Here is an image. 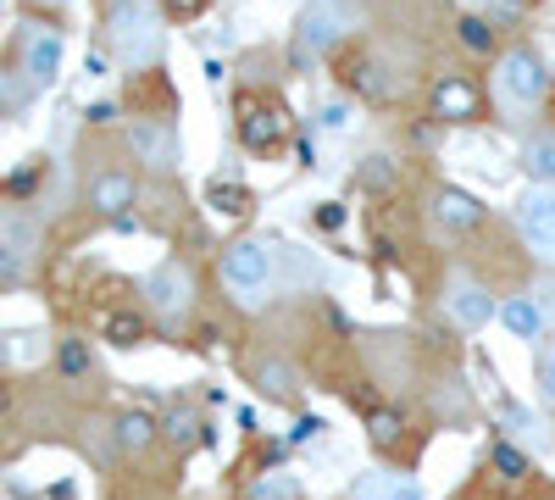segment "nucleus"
<instances>
[{
	"instance_id": "1",
	"label": "nucleus",
	"mask_w": 555,
	"mask_h": 500,
	"mask_svg": "<svg viewBox=\"0 0 555 500\" xmlns=\"http://www.w3.org/2000/svg\"><path fill=\"white\" fill-rule=\"evenodd\" d=\"M106 39H112V56L122 67H156V56H162V17H156V7L151 0H112Z\"/></svg>"
},
{
	"instance_id": "2",
	"label": "nucleus",
	"mask_w": 555,
	"mask_h": 500,
	"mask_svg": "<svg viewBox=\"0 0 555 500\" xmlns=\"http://www.w3.org/2000/svg\"><path fill=\"white\" fill-rule=\"evenodd\" d=\"M350 28H361V7L356 0H311L295 23V51L300 62H317L328 44H339Z\"/></svg>"
},
{
	"instance_id": "3",
	"label": "nucleus",
	"mask_w": 555,
	"mask_h": 500,
	"mask_svg": "<svg viewBox=\"0 0 555 500\" xmlns=\"http://www.w3.org/2000/svg\"><path fill=\"white\" fill-rule=\"evenodd\" d=\"M217 272H222V284L234 290L245 306H261L267 300V284H272V256H267L261 240H234V245L222 251Z\"/></svg>"
},
{
	"instance_id": "4",
	"label": "nucleus",
	"mask_w": 555,
	"mask_h": 500,
	"mask_svg": "<svg viewBox=\"0 0 555 500\" xmlns=\"http://www.w3.org/2000/svg\"><path fill=\"white\" fill-rule=\"evenodd\" d=\"M190 306H195V279H190L183 261H162V267L145 272V311L156 317V323L178 329L183 317H190Z\"/></svg>"
},
{
	"instance_id": "5",
	"label": "nucleus",
	"mask_w": 555,
	"mask_h": 500,
	"mask_svg": "<svg viewBox=\"0 0 555 500\" xmlns=\"http://www.w3.org/2000/svg\"><path fill=\"white\" fill-rule=\"evenodd\" d=\"M128 151L151 172H172L178 167V133H172L167 117H133L128 123Z\"/></svg>"
},
{
	"instance_id": "6",
	"label": "nucleus",
	"mask_w": 555,
	"mask_h": 500,
	"mask_svg": "<svg viewBox=\"0 0 555 500\" xmlns=\"http://www.w3.org/2000/svg\"><path fill=\"white\" fill-rule=\"evenodd\" d=\"M500 89L512 101H522V106H539L550 95V73H544V62L533 51H505L500 56Z\"/></svg>"
},
{
	"instance_id": "7",
	"label": "nucleus",
	"mask_w": 555,
	"mask_h": 500,
	"mask_svg": "<svg viewBox=\"0 0 555 500\" xmlns=\"http://www.w3.org/2000/svg\"><path fill=\"white\" fill-rule=\"evenodd\" d=\"M28 261H34V229L23 217L0 211V290H17L28 279Z\"/></svg>"
},
{
	"instance_id": "8",
	"label": "nucleus",
	"mask_w": 555,
	"mask_h": 500,
	"mask_svg": "<svg viewBox=\"0 0 555 500\" xmlns=\"http://www.w3.org/2000/svg\"><path fill=\"white\" fill-rule=\"evenodd\" d=\"M83 201L95 206L101 217H128V206L139 201V178L122 172V167H95V172H89Z\"/></svg>"
},
{
	"instance_id": "9",
	"label": "nucleus",
	"mask_w": 555,
	"mask_h": 500,
	"mask_svg": "<svg viewBox=\"0 0 555 500\" xmlns=\"http://www.w3.org/2000/svg\"><path fill=\"white\" fill-rule=\"evenodd\" d=\"M434 117L439 123H473L478 112H483V95H478V84L467 78V73H444L439 84H434Z\"/></svg>"
},
{
	"instance_id": "10",
	"label": "nucleus",
	"mask_w": 555,
	"mask_h": 500,
	"mask_svg": "<svg viewBox=\"0 0 555 500\" xmlns=\"http://www.w3.org/2000/svg\"><path fill=\"white\" fill-rule=\"evenodd\" d=\"M284 133H289L284 106H267V101H245L240 106V145L245 151H272Z\"/></svg>"
},
{
	"instance_id": "11",
	"label": "nucleus",
	"mask_w": 555,
	"mask_h": 500,
	"mask_svg": "<svg viewBox=\"0 0 555 500\" xmlns=\"http://www.w3.org/2000/svg\"><path fill=\"white\" fill-rule=\"evenodd\" d=\"M56 73H62V34H56V28H34V34L23 39V78H28L34 89H51Z\"/></svg>"
},
{
	"instance_id": "12",
	"label": "nucleus",
	"mask_w": 555,
	"mask_h": 500,
	"mask_svg": "<svg viewBox=\"0 0 555 500\" xmlns=\"http://www.w3.org/2000/svg\"><path fill=\"white\" fill-rule=\"evenodd\" d=\"M522 240L539 251V256H555V190L533 184V195L522 201Z\"/></svg>"
},
{
	"instance_id": "13",
	"label": "nucleus",
	"mask_w": 555,
	"mask_h": 500,
	"mask_svg": "<svg viewBox=\"0 0 555 500\" xmlns=\"http://www.w3.org/2000/svg\"><path fill=\"white\" fill-rule=\"evenodd\" d=\"M450 317H455V329H483L489 317H494V295L478 284V279H450V295H444Z\"/></svg>"
},
{
	"instance_id": "14",
	"label": "nucleus",
	"mask_w": 555,
	"mask_h": 500,
	"mask_svg": "<svg viewBox=\"0 0 555 500\" xmlns=\"http://www.w3.org/2000/svg\"><path fill=\"white\" fill-rule=\"evenodd\" d=\"M350 84H356V95H366L373 106H389L400 95V78H389V62L384 56H361L350 67Z\"/></svg>"
},
{
	"instance_id": "15",
	"label": "nucleus",
	"mask_w": 555,
	"mask_h": 500,
	"mask_svg": "<svg viewBox=\"0 0 555 500\" xmlns=\"http://www.w3.org/2000/svg\"><path fill=\"white\" fill-rule=\"evenodd\" d=\"M434 217L444 222V229H455V234H467V229H478V222H483V201L450 184V190H439V201H434Z\"/></svg>"
},
{
	"instance_id": "16",
	"label": "nucleus",
	"mask_w": 555,
	"mask_h": 500,
	"mask_svg": "<svg viewBox=\"0 0 555 500\" xmlns=\"http://www.w3.org/2000/svg\"><path fill=\"white\" fill-rule=\"evenodd\" d=\"M156 439H162V423L151 412H122L117 418V450H122V457H145Z\"/></svg>"
},
{
	"instance_id": "17",
	"label": "nucleus",
	"mask_w": 555,
	"mask_h": 500,
	"mask_svg": "<svg viewBox=\"0 0 555 500\" xmlns=\"http://www.w3.org/2000/svg\"><path fill=\"white\" fill-rule=\"evenodd\" d=\"M145 334H151L145 311H128V306L106 311V323H101V339H106V345H117V350H133V345H145Z\"/></svg>"
},
{
	"instance_id": "18",
	"label": "nucleus",
	"mask_w": 555,
	"mask_h": 500,
	"mask_svg": "<svg viewBox=\"0 0 555 500\" xmlns=\"http://www.w3.org/2000/svg\"><path fill=\"white\" fill-rule=\"evenodd\" d=\"M500 323H505V334H517V339H539L544 334V317H539V306L528 295L500 300Z\"/></svg>"
},
{
	"instance_id": "19",
	"label": "nucleus",
	"mask_w": 555,
	"mask_h": 500,
	"mask_svg": "<svg viewBox=\"0 0 555 500\" xmlns=\"http://www.w3.org/2000/svg\"><path fill=\"white\" fill-rule=\"evenodd\" d=\"M522 167H528L533 184L555 190V133H533V140L522 145Z\"/></svg>"
},
{
	"instance_id": "20",
	"label": "nucleus",
	"mask_w": 555,
	"mask_h": 500,
	"mask_svg": "<svg viewBox=\"0 0 555 500\" xmlns=\"http://www.w3.org/2000/svg\"><path fill=\"white\" fill-rule=\"evenodd\" d=\"M256 389H261L267 400H295L300 379H295L289 361H261V368H256Z\"/></svg>"
},
{
	"instance_id": "21",
	"label": "nucleus",
	"mask_w": 555,
	"mask_h": 500,
	"mask_svg": "<svg viewBox=\"0 0 555 500\" xmlns=\"http://www.w3.org/2000/svg\"><path fill=\"white\" fill-rule=\"evenodd\" d=\"M56 373H62L67 384H83L89 373H95V356H89L83 339H56Z\"/></svg>"
},
{
	"instance_id": "22",
	"label": "nucleus",
	"mask_w": 555,
	"mask_h": 500,
	"mask_svg": "<svg viewBox=\"0 0 555 500\" xmlns=\"http://www.w3.org/2000/svg\"><path fill=\"white\" fill-rule=\"evenodd\" d=\"M489 467H494L505 484H528V473H533V462L522 457V450H517L512 439H494V450H489Z\"/></svg>"
},
{
	"instance_id": "23",
	"label": "nucleus",
	"mask_w": 555,
	"mask_h": 500,
	"mask_svg": "<svg viewBox=\"0 0 555 500\" xmlns=\"http://www.w3.org/2000/svg\"><path fill=\"white\" fill-rule=\"evenodd\" d=\"M400 434H405V418L395 412V406H373V412H366V439H373L378 450L400 445Z\"/></svg>"
},
{
	"instance_id": "24",
	"label": "nucleus",
	"mask_w": 555,
	"mask_h": 500,
	"mask_svg": "<svg viewBox=\"0 0 555 500\" xmlns=\"http://www.w3.org/2000/svg\"><path fill=\"white\" fill-rule=\"evenodd\" d=\"M162 434H167L178 450H190V445H201V418L190 412V406H172V412L162 418Z\"/></svg>"
},
{
	"instance_id": "25",
	"label": "nucleus",
	"mask_w": 555,
	"mask_h": 500,
	"mask_svg": "<svg viewBox=\"0 0 555 500\" xmlns=\"http://www.w3.org/2000/svg\"><path fill=\"white\" fill-rule=\"evenodd\" d=\"M361 190L366 195H389L395 190V162L389 156H366L361 162Z\"/></svg>"
},
{
	"instance_id": "26",
	"label": "nucleus",
	"mask_w": 555,
	"mask_h": 500,
	"mask_svg": "<svg viewBox=\"0 0 555 500\" xmlns=\"http://www.w3.org/2000/svg\"><path fill=\"white\" fill-rule=\"evenodd\" d=\"M455 39L467 44L473 56H489V51H494V34H489L483 17H461V23H455Z\"/></svg>"
},
{
	"instance_id": "27",
	"label": "nucleus",
	"mask_w": 555,
	"mask_h": 500,
	"mask_svg": "<svg viewBox=\"0 0 555 500\" xmlns=\"http://www.w3.org/2000/svg\"><path fill=\"white\" fill-rule=\"evenodd\" d=\"M206 201H211V211H222V217H240V211H250V195L234 184V190H228V184H211L206 190Z\"/></svg>"
},
{
	"instance_id": "28",
	"label": "nucleus",
	"mask_w": 555,
	"mask_h": 500,
	"mask_svg": "<svg viewBox=\"0 0 555 500\" xmlns=\"http://www.w3.org/2000/svg\"><path fill=\"white\" fill-rule=\"evenodd\" d=\"M533 379H539L544 400L555 406V345H544V350H539V361H533Z\"/></svg>"
},
{
	"instance_id": "29",
	"label": "nucleus",
	"mask_w": 555,
	"mask_h": 500,
	"mask_svg": "<svg viewBox=\"0 0 555 500\" xmlns=\"http://www.w3.org/2000/svg\"><path fill=\"white\" fill-rule=\"evenodd\" d=\"M317 123L328 128V133H345L350 128V101H328V106L317 112Z\"/></svg>"
},
{
	"instance_id": "30",
	"label": "nucleus",
	"mask_w": 555,
	"mask_h": 500,
	"mask_svg": "<svg viewBox=\"0 0 555 500\" xmlns=\"http://www.w3.org/2000/svg\"><path fill=\"white\" fill-rule=\"evenodd\" d=\"M206 7H211V0H162V12H167L172 23H195Z\"/></svg>"
},
{
	"instance_id": "31",
	"label": "nucleus",
	"mask_w": 555,
	"mask_h": 500,
	"mask_svg": "<svg viewBox=\"0 0 555 500\" xmlns=\"http://www.w3.org/2000/svg\"><path fill=\"white\" fill-rule=\"evenodd\" d=\"M533 306H539V317H544V323H555V279H539V290H533Z\"/></svg>"
},
{
	"instance_id": "32",
	"label": "nucleus",
	"mask_w": 555,
	"mask_h": 500,
	"mask_svg": "<svg viewBox=\"0 0 555 500\" xmlns=\"http://www.w3.org/2000/svg\"><path fill=\"white\" fill-rule=\"evenodd\" d=\"M339 222H345V211H339L334 201H328V206H317V229H328V234H334Z\"/></svg>"
},
{
	"instance_id": "33",
	"label": "nucleus",
	"mask_w": 555,
	"mask_h": 500,
	"mask_svg": "<svg viewBox=\"0 0 555 500\" xmlns=\"http://www.w3.org/2000/svg\"><path fill=\"white\" fill-rule=\"evenodd\" d=\"M83 117H89V123H112V117H117V106H112V101H101V106H89Z\"/></svg>"
},
{
	"instance_id": "34",
	"label": "nucleus",
	"mask_w": 555,
	"mask_h": 500,
	"mask_svg": "<svg viewBox=\"0 0 555 500\" xmlns=\"http://www.w3.org/2000/svg\"><path fill=\"white\" fill-rule=\"evenodd\" d=\"M384 500H423V489H416V484H395Z\"/></svg>"
},
{
	"instance_id": "35",
	"label": "nucleus",
	"mask_w": 555,
	"mask_h": 500,
	"mask_svg": "<svg viewBox=\"0 0 555 500\" xmlns=\"http://www.w3.org/2000/svg\"><path fill=\"white\" fill-rule=\"evenodd\" d=\"M317 428H322V418H300L295 423V439H317Z\"/></svg>"
},
{
	"instance_id": "36",
	"label": "nucleus",
	"mask_w": 555,
	"mask_h": 500,
	"mask_svg": "<svg viewBox=\"0 0 555 500\" xmlns=\"http://www.w3.org/2000/svg\"><path fill=\"white\" fill-rule=\"evenodd\" d=\"M12 406H17V395H12L7 379H0V418H12Z\"/></svg>"
},
{
	"instance_id": "37",
	"label": "nucleus",
	"mask_w": 555,
	"mask_h": 500,
	"mask_svg": "<svg viewBox=\"0 0 555 500\" xmlns=\"http://www.w3.org/2000/svg\"><path fill=\"white\" fill-rule=\"evenodd\" d=\"M51 7H62V0H51Z\"/></svg>"
}]
</instances>
